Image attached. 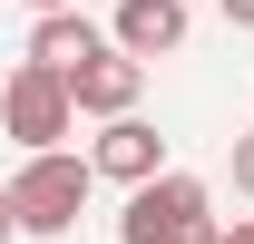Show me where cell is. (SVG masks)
<instances>
[{
	"label": "cell",
	"mask_w": 254,
	"mask_h": 244,
	"mask_svg": "<svg viewBox=\"0 0 254 244\" xmlns=\"http://www.w3.org/2000/svg\"><path fill=\"white\" fill-rule=\"evenodd\" d=\"M186 30H195L186 0H118V20H108V39L127 59H166V49H186Z\"/></svg>",
	"instance_id": "8992f818"
},
{
	"label": "cell",
	"mask_w": 254,
	"mask_h": 244,
	"mask_svg": "<svg viewBox=\"0 0 254 244\" xmlns=\"http://www.w3.org/2000/svg\"><path fill=\"white\" fill-rule=\"evenodd\" d=\"M0 127L20 137V147H68V127H78V98H68V78L59 68H39V59H20L10 78H0Z\"/></svg>",
	"instance_id": "3957f363"
},
{
	"label": "cell",
	"mask_w": 254,
	"mask_h": 244,
	"mask_svg": "<svg viewBox=\"0 0 254 244\" xmlns=\"http://www.w3.org/2000/svg\"><path fill=\"white\" fill-rule=\"evenodd\" d=\"M157 166H166V137L137 118V108L108 118V127H98V147H88V176H108V185H147Z\"/></svg>",
	"instance_id": "5b68a950"
},
{
	"label": "cell",
	"mask_w": 254,
	"mask_h": 244,
	"mask_svg": "<svg viewBox=\"0 0 254 244\" xmlns=\"http://www.w3.org/2000/svg\"><path fill=\"white\" fill-rule=\"evenodd\" d=\"M68 98H78V118H127V108L147 98V59H127L118 39H108L98 59L68 68Z\"/></svg>",
	"instance_id": "277c9868"
},
{
	"label": "cell",
	"mask_w": 254,
	"mask_h": 244,
	"mask_svg": "<svg viewBox=\"0 0 254 244\" xmlns=\"http://www.w3.org/2000/svg\"><path fill=\"white\" fill-rule=\"evenodd\" d=\"M215 10H225V20H235V30H254V0H215Z\"/></svg>",
	"instance_id": "9c48e42d"
},
{
	"label": "cell",
	"mask_w": 254,
	"mask_h": 244,
	"mask_svg": "<svg viewBox=\"0 0 254 244\" xmlns=\"http://www.w3.org/2000/svg\"><path fill=\"white\" fill-rule=\"evenodd\" d=\"M215 244H254V215H235V225H225V235Z\"/></svg>",
	"instance_id": "30bf717a"
},
{
	"label": "cell",
	"mask_w": 254,
	"mask_h": 244,
	"mask_svg": "<svg viewBox=\"0 0 254 244\" xmlns=\"http://www.w3.org/2000/svg\"><path fill=\"white\" fill-rule=\"evenodd\" d=\"M225 176H235V195L254 205V137H235V147H225Z\"/></svg>",
	"instance_id": "ba28073f"
},
{
	"label": "cell",
	"mask_w": 254,
	"mask_h": 244,
	"mask_svg": "<svg viewBox=\"0 0 254 244\" xmlns=\"http://www.w3.org/2000/svg\"><path fill=\"white\" fill-rule=\"evenodd\" d=\"M10 235H20V215H10V195H0V244H10Z\"/></svg>",
	"instance_id": "8fae6325"
},
{
	"label": "cell",
	"mask_w": 254,
	"mask_h": 244,
	"mask_svg": "<svg viewBox=\"0 0 254 244\" xmlns=\"http://www.w3.org/2000/svg\"><path fill=\"white\" fill-rule=\"evenodd\" d=\"M98 49H108V30H98L88 10H39V30H30V59L39 68H78V59H98Z\"/></svg>",
	"instance_id": "52a82bcc"
},
{
	"label": "cell",
	"mask_w": 254,
	"mask_h": 244,
	"mask_svg": "<svg viewBox=\"0 0 254 244\" xmlns=\"http://www.w3.org/2000/svg\"><path fill=\"white\" fill-rule=\"evenodd\" d=\"M88 156H68V147H39V156H20V176L0 185L10 195V215H20V235H68L78 225V205H88Z\"/></svg>",
	"instance_id": "7a4b0ae2"
},
{
	"label": "cell",
	"mask_w": 254,
	"mask_h": 244,
	"mask_svg": "<svg viewBox=\"0 0 254 244\" xmlns=\"http://www.w3.org/2000/svg\"><path fill=\"white\" fill-rule=\"evenodd\" d=\"M225 215L215 195L195 176H176V166H157L147 185H127V215H118V244H215Z\"/></svg>",
	"instance_id": "6da1fadb"
},
{
	"label": "cell",
	"mask_w": 254,
	"mask_h": 244,
	"mask_svg": "<svg viewBox=\"0 0 254 244\" xmlns=\"http://www.w3.org/2000/svg\"><path fill=\"white\" fill-rule=\"evenodd\" d=\"M30 10H78V0H30Z\"/></svg>",
	"instance_id": "7c38bea8"
}]
</instances>
